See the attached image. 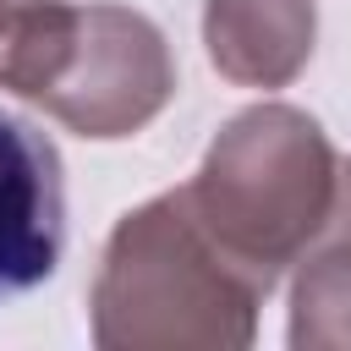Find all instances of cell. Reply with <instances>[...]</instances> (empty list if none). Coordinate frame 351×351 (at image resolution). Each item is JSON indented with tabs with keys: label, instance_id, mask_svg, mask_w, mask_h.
<instances>
[{
	"label": "cell",
	"instance_id": "4",
	"mask_svg": "<svg viewBox=\"0 0 351 351\" xmlns=\"http://www.w3.org/2000/svg\"><path fill=\"white\" fill-rule=\"evenodd\" d=\"M66 252L60 148L22 115L0 110V302L44 285Z\"/></svg>",
	"mask_w": 351,
	"mask_h": 351
},
{
	"label": "cell",
	"instance_id": "2",
	"mask_svg": "<svg viewBox=\"0 0 351 351\" xmlns=\"http://www.w3.org/2000/svg\"><path fill=\"white\" fill-rule=\"evenodd\" d=\"M346 181L351 165L307 110L252 104L214 132L186 197L214 241L274 285L340 219Z\"/></svg>",
	"mask_w": 351,
	"mask_h": 351
},
{
	"label": "cell",
	"instance_id": "5",
	"mask_svg": "<svg viewBox=\"0 0 351 351\" xmlns=\"http://www.w3.org/2000/svg\"><path fill=\"white\" fill-rule=\"evenodd\" d=\"M318 44L313 0H208L203 49L208 66L236 88H291Z\"/></svg>",
	"mask_w": 351,
	"mask_h": 351
},
{
	"label": "cell",
	"instance_id": "1",
	"mask_svg": "<svg viewBox=\"0 0 351 351\" xmlns=\"http://www.w3.org/2000/svg\"><path fill=\"white\" fill-rule=\"evenodd\" d=\"M274 285L236 263L170 186L115 219L88 291L99 351H247Z\"/></svg>",
	"mask_w": 351,
	"mask_h": 351
},
{
	"label": "cell",
	"instance_id": "7",
	"mask_svg": "<svg viewBox=\"0 0 351 351\" xmlns=\"http://www.w3.org/2000/svg\"><path fill=\"white\" fill-rule=\"evenodd\" d=\"M5 5H11V0H0V11H5Z\"/></svg>",
	"mask_w": 351,
	"mask_h": 351
},
{
	"label": "cell",
	"instance_id": "6",
	"mask_svg": "<svg viewBox=\"0 0 351 351\" xmlns=\"http://www.w3.org/2000/svg\"><path fill=\"white\" fill-rule=\"evenodd\" d=\"M285 340L296 351H351V230L296 269Z\"/></svg>",
	"mask_w": 351,
	"mask_h": 351
},
{
	"label": "cell",
	"instance_id": "3",
	"mask_svg": "<svg viewBox=\"0 0 351 351\" xmlns=\"http://www.w3.org/2000/svg\"><path fill=\"white\" fill-rule=\"evenodd\" d=\"M0 88L44 104L66 132L115 143L176 99V60L132 5L11 0L0 11Z\"/></svg>",
	"mask_w": 351,
	"mask_h": 351
}]
</instances>
